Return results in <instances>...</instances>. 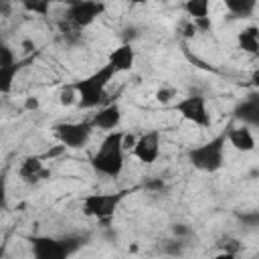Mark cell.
Masks as SVG:
<instances>
[{"label": "cell", "instance_id": "obj_10", "mask_svg": "<svg viewBox=\"0 0 259 259\" xmlns=\"http://www.w3.org/2000/svg\"><path fill=\"white\" fill-rule=\"evenodd\" d=\"M93 130H103V132H115L121 123V107L117 101H109L101 107H97V111L91 115L89 119Z\"/></svg>", "mask_w": 259, "mask_h": 259}, {"label": "cell", "instance_id": "obj_11", "mask_svg": "<svg viewBox=\"0 0 259 259\" xmlns=\"http://www.w3.org/2000/svg\"><path fill=\"white\" fill-rule=\"evenodd\" d=\"M47 176H51V172L45 168L40 156H26L18 164V178L26 184H38L40 180H47Z\"/></svg>", "mask_w": 259, "mask_h": 259}, {"label": "cell", "instance_id": "obj_15", "mask_svg": "<svg viewBox=\"0 0 259 259\" xmlns=\"http://www.w3.org/2000/svg\"><path fill=\"white\" fill-rule=\"evenodd\" d=\"M22 67H24V61H18L8 67H0V95H10L14 91V81L22 71Z\"/></svg>", "mask_w": 259, "mask_h": 259}, {"label": "cell", "instance_id": "obj_16", "mask_svg": "<svg viewBox=\"0 0 259 259\" xmlns=\"http://www.w3.org/2000/svg\"><path fill=\"white\" fill-rule=\"evenodd\" d=\"M182 8L190 20L210 18V2H206V0H188L182 4Z\"/></svg>", "mask_w": 259, "mask_h": 259}, {"label": "cell", "instance_id": "obj_28", "mask_svg": "<svg viewBox=\"0 0 259 259\" xmlns=\"http://www.w3.org/2000/svg\"><path fill=\"white\" fill-rule=\"evenodd\" d=\"M212 259H239V255H235V253H227V251H219Z\"/></svg>", "mask_w": 259, "mask_h": 259}, {"label": "cell", "instance_id": "obj_24", "mask_svg": "<svg viewBox=\"0 0 259 259\" xmlns=\"http://www.w3.org/2000/svg\"><path fill=\"white\" fill-rule=\"evenodd\" d=\"M8 204V184H6V176L0 174V212L6 208Z\"/></svg>", "mask_w": 259, "mask_h": 259}, {"label": "cell", "instance_id": "obj_4", "mask_svg": "<svg viewBox=\"0 0 259 259\" xmlns=\"http://www.w3.org/2000/svg\"><path fill=\"white\" fill-rule=\"evenodd\" d=\"M32 259H69L81 245L79 239H57L47 235H36L28 239Z\"/></svg>", "mask_w": 259, "mask_h": 259}, {"label": "cell", "instance_id": "obj_25", "mask_svg": "<svg viewBox=\"0 0 259 259\" xmlns=\"http://www.w3.org/2000/svg\"><path fill=\"white\" fill-rule=\"evenodd\" d=\"M221 251H227V253H235V255H239V251H241V243H239L237 239H227V241H223Z\"/></svg>", "mask_w": 259, "mask_h": 259}, {"label": "cell", "instance_id": "obj_14", "mask_svg": "<svg viewBox=\"0 0 259 259\" xmlns=\"http://www.w3.org/2000/svg\"><path fill=\"white\" fill-rule=\"evenodd\" d=\"M237 45L243 53L247 55H257L259 53V28L255 24L245 26L243 30L237 32Z\"/></svg>", "mask_w": 259, "mask_h": 259}, {"label": "cell", "instance_id": "obj_9", "mask_svg": "<svg viewBox=\"0 0 259 259\" xmlns=\"http://www.w3.org/2000/svg\"><path fill=\"white\" fill-rule=\"evenodd\" d=\"M105 10V4L99 2H73L67 6V22L73 24L77 30L95 22V18Z\"/></svg>", "mask_w": 259, "mask_h": 259}, {"label": "cell", "instance_id": "obj_12", "mask_svg": "<svg viewBox=\"0 0 259 259\" xmlns=\"http://www.w3.org/2000/svg\"><path fill=\"white\" fill-rule=\"evenodd\" d=\"M225 136H227V142L239 150V152H253L255 146H257V140H255V134L249 125H233L229 130H225Z\"/></svg>", "mask_w": 259, "mask_h": 259}, {"label": "cell", "instance_id": "obj_18", "mask_svg": "<svg viewBox=\"0 0 259 259\" xmlns=\"http://www.w3.org/2000/svg\"><path fill=\"white\" fill-rule=\"evenodd\" d=\"M227 10L237 16H247L255 10V0H227Z\"/></svg>", "mask_w": 259, "mask_h": 259}, {"label": "cell", "instance_id": "obj_3", "mask_svg": "<svg viewBox=\"0 0 259 259\" xmlns=\"http://www.w3.org/2000/svg\"><path fill=\"white\" fill-rule=\"evenodd\" d=\"M225 150H227V136L223 132V134H219L217 138H212L208 142L192 146L186 152V158H188V162L196 170L212 174V172L223 168V164H225Z\"/></svg>", "mask_w": 259, "mask_h": 259}, {"label": "cell", "instance_id": "obj_7", "mask_svg": "<svg viewBox=\"0 0 259 259\" xmlns=\"http://www.w3.org/2000/svg\"><path fill=\"white\" fill-rule=\"evenodd\" d=\"M91 123L87 121H59L53 125V136L57 144L65 146L67 150H81L87 146L91 138Z\"/></svg>", "mask_w": 259, "mask_h": 259}, {"label": "cell", "instance_id": "obj_29", "mask_svg": "<svg viewBox=\"0 0 259 259\" xmlns=\"http://www.w3.org/2000/svg\"><path fill=\"white\" fill-rule=\"evenodd\" d=\"M0 259H4V251L2 249H0Z\"/></svg>", "mask_w": 259, "mask_h": 259}, {"label": "cell", "instance_id": "obj_17", "mask_svg": "<svg viewBox=\"0 0 259 259\" xmlns=\"http://www.w3.org/2000/svg\"><path fill=\"white\" fill-rule=\"evenodd\" d=\"M237 117L243 121V125H257L259 123V103L257 101H245L237 109Z\"/></svg>", "mask_w": 259, "mask_h": 259}, {"label": "cell", "instance_id": "obj_19", "mask_svg": "<svg viewBox=\"0 0 259 259\" xmlns=\"http://www.w3.org/2000/svg\"><path fill=\"white\" fill-rule=\"evenodd\" d=\"M59 103H61L63 107H73V105H77V91L73 89L71 83L61 87V91H59Z\"/></svg>", "mask_w": 259, "mask_h": 259}, {"label": "cell", "instance_id": "obj_13", "mask_svg": "<svg viewBox=\"0 0 259 259\" xmlns=\"http://www.w3.org/2000/svg\"><path fill=\"white\" fill-rule=\"evenodd\" d=\"M107 65H111L117 75L132 71L134 65H136V49L130 42H123V45L115 47L107 57Z\"/></svg>", "mask_w": 259, "mask_h": 259}, {"label": "cell", "instance_id": "obj_21", "mask_svg": "<svg viewBox=\"0 0 259 259\" xmlns=\"http://www.w3.org/2000/svg\"><path fill=\"white\" fill-rule=\"evenodd\" d=\"M20 59H16V55H14V51L2 40L0 42V67H8V65H14V63H18Z\"/></svg>", "mask_w": 259, "mask_h": 259}, {"label": "cell", "instance_id": "obj_6", "mask_svg": "<svg viewBox=\"0 0 259 259\" xmlns=\"http://www.w3.org/2000/svg\"><path fill=\"white\" fill-rule=\"evenodd\" d=\"M174 111L184 121H188V123H192L200 130H206V127L212 125V117H210V111H208L206 97H202L198 93H190V95H184V97L176 99Z\"/></svg>", "mask_w": 259, "mask_h": 259}, {"label": "cell", "instance_id": "obj_1", "mask_svg": "<svg viewBox=\"0 0 259 259\" xmlns=\"http://www.w3.org/2000/svg\"><path fill=\"white\" fill-rule=\"evenodd\" d=\"M91 168L95 174L103 176V178H119L123 168H125V150H123V132L115 130L109 132L99 148L93 152L91 156Z\"/></svg>", "mask_w": 259, "mask_h": 259}, {"label": "cell", "instance_id": "obj_2", "mask_svg": "<svg viewBox=\"0 0 259 259\" xmlns=\"http://www.w3.org/2000/svg\"><path fill=\"white\" fill-rule=\"evenodd\" d=\"M117 73L113 71L111 65H101L97 71L89 73L83 79L73 81V89L77 91V107L79 109H93V107H101L103 97L107 93L109 83L113 81Z\"/></svg>", "mask_w": 259, "mask_h": 259}, {"label": "cell", "instance_id": "obj_20", "mask_svg": "<svg viewBox=\"0 0 259 259\" xmlns=\"http://www.w3.org/2000/svg\"><path fill=\"white\" fill-rule=\"evenodd\" d=\"M156 101L158 103H170V101H174V99H178V91L172 87V85H162V87H158L156 89Z\"/></svg>", "mask_w": 259, "mask_h": 259}, {"label": "cell", "instance_id": "obj_23", "mask_svg": "<svg viewBox=\"0 0 259 259\" xmlns=\"http://www.w3.org/2000/svg\"><path fill=\"white\" fill-rule=\"evenodd\" d=\"M24 8L28 12H34L38 16H47L49 10H51V4L49 2H24Z\"/></svg>", "mask_w": 259, "mask_h": 259}, {"label": "cell", "instance_id": "obj_27", "mask_svg": "<svg viewBox=\"0 0 259 259\" xmlns=\"http://www.w3.org/2000/svg\"><path fill=\"white\" fill-rule=\"evenodd\" d=\"M174 235L176 237H182V235H188L190 233V229H186V225H174Z\"/></svg>", "mask_w": 259, "mask_h": 259}, {"label": "cell", "instance_id": "obj_8", "mask_svg": "<svg viewBox=\"0 0 259 259\" xmlns=\"http://www.w3.org/2000/svg\"><path fill=\"white\" fill-rule=\"evenodd\" d=\"M160 152H162V134L158 130H150L136 136V144L132 148L136 160H140L146 166H152L158 162Z\"/></svg>", "mask_w": 259, "mask_h": 259}, {"label": "cell", "instance_id": "obj_22", "mask_svg": "<svg viewBox=\"0 0 259 259\" xmlns=\"http://www.w3.org/2000/svg\"><path fill=\"white\" fill-rule=\"evenodd\" d=\"M178 32H180V36H184V38H194L196 36V26H194V22L190 20V18H184V20H180V24H178Z\"/></svg>", "mask_w": 259, "mask_h": 259}, {"label": "cell", "instance_id": "obj_5", "mask_svg": "<svg viewBox=\"0 0 259 259\" xmlns=\"http://www.w3.org/2000/svg\"><path fill=\"white\" fill-rule=\"evenodd\" d=\"M127 192H91L81 198V212L95 221H107L115 214Z\"/></svg>", "mask_w": 259, "mask_h": 259}, {"label": "cell", "instance_id": "obj_26", "mask_svg": "<svg viewBox=\"0 0 259 259\" xmlns=\"http://www.w3.org/2000/svg\"><path fill=\"white\" fill-rule=\"evenodd\" d=\"M24 109H38V99L36 97H26V101H24Z\"/></svg>", "mask_w": 259, "mask_h": 259}]
</instances>
